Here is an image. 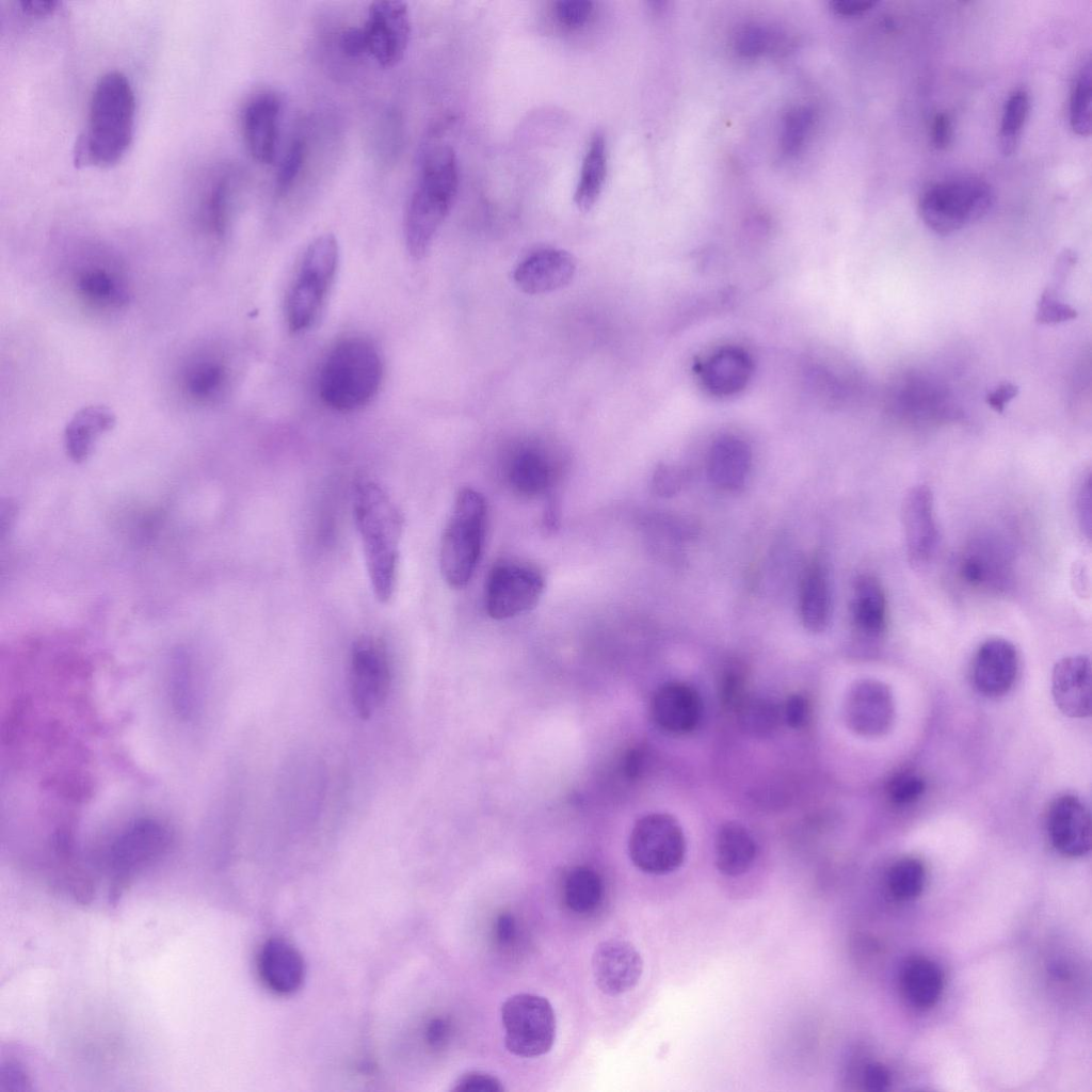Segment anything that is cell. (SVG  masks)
I'll return each mask as SVG.
<instances>
[{"label":"cell","instance_id":"6da1fadb","mask_svg":"<svg viewBox=\"0 0 1092 1092\" xmlns=\"http://www.w3.org/2000/svg\"><path fill=\"white\" fill-rule=\"evenodd\" d=\"M135 98L128 78L105 73L91 94L86 124L75 145L77 166L107 167L118 162L131 145Z\"/></svg>","mask_w":1092,"mask_h":1092},{"label":"cell","instance_id":"7a4b0ae2","mask_svg":"<svg viewBox=\"0 0 1092 1092\" xmlns=\"http://www.w3.org/2000/svg\"><path fill=\"white\" fill-rule=\"evenodd\" d=\"M353 512L373 594L380 603H388L396 590L403 518L387 493L371 480L356 483Z\"/></svg>","mask_w":1092,"mask_h":1092},{"label":"cell","instance_id":"3957f363","mask_svg":"<svg viewBox=\"0 0 1092 1092\" xmlns=\"http://www.w3.org/2000/svg\"><path fill=\"white\" fill-rule=\"evenodd\" d=\"M459 187L455 152L447 144L431 147L423 156L416 187L404 215L408 253L419 259L429 251L447 218Z\"/></svg>","mask_w":1092,"mask_h":1092},{"label":"cell","instance_id":"277c9868","mask_svg":"<svg viewBox=\"0 0 1092 1092\" xmlns=\"http://www.w3.org/2000/svg\"><path fill=\"white\" fill-rule=\"evenodd\" d=\"M382 379V358L372 341L348 337L328 351L321 365L319 396L335 411L353 412L374 398Z\"/></svg>","mask_w":1092,"mask_h":1092},{"label":"cell","instance_id":"5b68a950","mask_svg":"<svg viewBox=\"0 0 1092 1092\" xmlns=\"http://www.w3.org/2000/svg\"><path fill=\"white\" fill-rule=\"evenodd\" d=\"M486 518L483 495L470 487L460 489L439 550L440 572L449 587L464 588L475 574L482 553Z\"/></svg>","mask_w":1092,"mask_h":1092},{"label":"cell","instance_id":"8992f818","mask_svg":"<svg viewBox=\"0 0 1092 1092\" xmlns=\"http://www.w3.org/2000/svg\"><path fill=\"white\" fill-rule=\"evenodd\" d=\"M338 263L339 245L334 235H320L306 246L285 301V318L291 332H303L316 322L334 284Z\"/></svg>","mask_w":1092,"mask_h":1092},{"label":"cell","instance_id":"52a82bcc","mask_svg":"<svg viewBox=\"0 0 1092 1092\" xmlns=\"http://www.w3.org/2000/svg\"><path fill=\"white\" fill-rule=\"evenodd\" d=\"M994 202L995 193L989 182L960 177L927 189L919 199L918 211L932 231L950 235L987 214Z\"/></svg>","mask_w":1092,"mask_h":1092},{"label":"cell","instance_id":"ba28073f","mask_svg":"<svg viewBox=\"0 0 1092 1092\" xmlns=\"http://www.w3.org/2000/svg\"><path fill=\"white\" fill-rule=\"evenodd\" d=\"M504 1043L510 1053L524 1058L550 1050L556 1038V1016L542 996L521 993L509 997L501 1008Z\"/></svg>","mask_w":1092,"mask_h":1092},{"label":"cell","instance_id":"9c48e42d","mask_svg":"<svg viewBox=\"0 0 1092 1092\" xmlns=\"http://www.w3.org/2000/svg\"><path fill=\"white\" fill-rule=\"evenodd\" d=\"M170 844L171 833L161 822L142 818L129 823L106 853V864L113 879L110 900H116L131 878L160 857Z\"/></svg>","mask_w":1092,"mask_h":1092},{"label":"cell","instance_id":"30bf717a","mask_svg":"<svg viewBox=\"0 0 1092 1092\" xmlns=\"http://www.w3.org/2000/svg\"><path fill=\"white\" fill-rule=\"evenodd\" d=\"M628 851L633 865L649 874H667L678 869L686 855V840L677 820L671 815L653 813L633 825Z\"/></svg>","mask_w":1092,"mask_h":1092},{"label":"cell","instance_id":"8fae6325","mask_svg":"<svg viewBox=\"0 0 1092 1092\" xmlns=\"http://www.w3.org/2000/svg\"><path fill=\"white\" fill-rule=\"evenodd\" d=\"M545 587L542 572L534 565L502 560L491 568L484 587V606L495 620H505L532 609Z\"/></svg>","mask_w":1092,"mask_h":1092},{"label":"cell","instance_id":"7c38bea8","mask_svg":"<svg viewBox=\"0 0 1092 1092\" xmlns=\"http://www.w3.org/2000/svg\"><path fill=\"white\" fill-rule=\"evenodd\" d=\"M391 677L385 643L369 636L357 639L350 653L349 691L352 706L360 719H369L385 703Z\"/></svg>","mask_w":1092,"mask_h":1092},{"label":"cell","instance_id":"4fadbf2b","mask_svg":"<svg viewBox=\"0 0 1092 1092\" xmlns=\"http://www.w3.org/2000/svg\"><path fill=\"white\" fill-rule=\"evenodd\" d=\"M367 54L384 68L396 66L404 58L411 38V16L405 2H372L364 26Z\"/></svg>","mask_w":1092,"mask_h":1092},{"label":"cell","instance_id":"5bb4252c","mask_svg":"<svg viewBox=\"0 0 1092 1092\" xmlns=\"http://www.w3.org/2000/svg\"><path fill=\"white\" fill-rule=\"evenodd\" d=\"M960 578L970 588L1000 594L1013 580V558L1007 545L996 536L973 540L959 559Z\"/></svg>","mask_w":1092,"mask_h":1092},{"label":"cell","instance_id":"9a60e30c","mask_svg":"<svg viewBox=\"0 0 1092 1092\" xmlns=\"http://www.w3.org/2000/svg\"><path fill=\"white\" fill-rule=\"evenodd\" d=\"M847 726L864 737L886 734L895 719V701L890 688L873 678L858 679L849 688L844 703Z\"/></svg>","mask_w":1092,"mask_h":1092},{"label":"cell","instance_id":"2e32d148","mask_svg":"<svg viewBox=\"0 0 1092 1092\" xmlns=\"http://www.w3.org/2000/svg\"><path fill=\"white\" fill-rule=\"evenodd\" d=\"M901 524L909 563L920 568L933 559L938 543V529L931 489L924 484L912 486L901 503Z\"/></svg>","mask_w":1092,"mask_h":1092},{"label":"cell","instance_id":"e0dca14e","mask_svg":"<svg viewBox=\"0 0 1092 1092\" xmlns=\"http://www.w3.org/2000/svg\"><path fill=\"white\" fill-rule=\"evenodd\" d=\"M1046 828L1053 847L1060 854L1080 857L1090 851V812L1078 797L1071 793L1057 797L1048 808Z\"/></svg>","mask_w":1092,"mask_h":1092},{"label":"cell","instance_id":"ac0fdd59","mask_svg":"<svg viewBox=\"0 0 1092 1092\" xmlns=\"http://www.w3.org/2000/svg\"><path fill=\"white\" fill-rule=\"evenodd\" d=\"M592 971L603 993L617 996L637 986L643 973V960L631 943L608 940L596 946Z\"/></svg>","mask_w":1092,"mask_h":1092},{"label":"cell","instance_id":"d6986e66","mask_svg":"<svg viewBox=\"0 0 1092 1092\" xmlns=\"http://www.w3.org/2000/svg\"><path fill=\"white\" fill-rule=\"evenodd\" d=\"M1018 669L1019 657L1014 644L1003 638H991L975 654L973 681L983 695L1001 696L1013 687Z\"/></svg>","mask_w":1092,"mask_h":1092},{"label":"cell","instance_id":"ffe728a7","mask_svg":"<svg viewBox=\"0 0 1092 1092\" xmlns=\"http://www.w3.org/2000/svg\"><path fill=\"white\" fill-rule=\"evenodd\" d=\"M576 273V261L566 251L543 248L526 257L513 273L515 285L525 293L542 294L568 285Z\"/></svg>","mask_w":1092,"mask_h":1092},{"label":"cell","instance_id":"44dd1931","mask_svg":"<svg viewBox=\"0 0 1092 1092\" xmlns=\"http://www.w3.org/2000/svg\"><path fill=\"white\" fill-rule=\"evenodd\" d=\"M282 103L272 93L252 98L242 113V134L251 156L259 163H272L276 155Z\"/></svg>","mask_w":1092,"mask_h":1092},{"label":"cell","instance_id":"7402d4cb","mask_svg":"<svg viewBox=\"0 0 1092 1092\" xmlns=\"http://www.w3.org/2000/svg\"><path fill=\"white\" fill-rule=\"evenodd\" d=\"M1051 692L1059 710L1070 718L1091 714V661L1086 655L1060 659L1053 669Z\"/></svg>","mask_w":1092,"mask_h":1092},{"label":"cell","instance_id":"603a6c76","mask_svg":"<svg viewBox=\"0 0 1092 1092\" xmlns=\"http://www.w3.org/2000/svg\"><path fill=\"white\" fill-rule=\"evenodd\" d=\"M652 716L659 728L681 735L694 730L701 722L703 706L696 690L682 681L660 686L652 700Z\"/></svg>","mask_w":1092,"mask_h":1092},{"label":"cell","instance_id":"cb8c5ba5","mask_svg":"<svg viewBox=\"0 0 1092 1092\" xmlns=\"http://www.w3.org/2000/svg\"><path fill=\"white\" fill-rule=\"evenodd\" d=\"M851 616L855 631L869 641H880L888 622L887 599L880 580L870 574L860 575L853 585Z\"/></svg>","mask_w":1092,"mask_h":1092},{"label":"cell","instance_id":"d4e9b609","mask_svg":"<svg viewBox=\"0 0 1092 1092\" xmlns=\"http://www.w3.org/2000/svg\"><path fill=\"white\" fill-rule=\"evenodd\" d=\"M258 971L271 991L288 995L295 992L303 982L304 962L292 945L279 938H272L260 949Z\"/></svg>","mask_w":1092,"mask_h":1092},{"label":"cell","instance_id":"484cf974","mask_svg":"<svg viewBox=\"0 0 1092 1092\" xmlns=\"http://www.w3.org/2000/svg\"><path fill=\"white\" fill-rule=\"evenodd\" d=\"M751 465V449L739 437H720L710 448L708 475L711 482L724 491H738L743 487Z\"/></svg>","mask_w":1092,"mask_h":1092},{"label":"cell","instance_id":"4316f807","mask_svg":"<svg viewBox=\"0 0 1092 1092\" xmlns=\"http://www.w3.org/2000/svg\"><path fill=\"white\" fill-rule=\"evenodd\" d=\"M558 476L552 460L535 448L517 451L509 461L507 479L513 491L525 497L546 494Z\"/></svg>","mask_w":1092,"mask_h":1092},{"label":"cell","instance_id":"83f0119b","mask_svg":"<svg viewBox=\"0 0 1092 1092\" xmlns=\"http://www.w3.org/2000/svg\"><path fill=\"white\" fill-rule=\"evenodd\" d=\"M113 412L103 405H91L77 412L64 431L68 456L82 463L92 454L97 439L115 425Z\"/></svg>","mask_w":1092,"mask_h":1092},{"label":"cell","instance_id":"f1b7e54d","mask_svg":"<svg viewBox=\"0 0 1092 1092\" xmlns=\"http://www.w3.org/2000/svg\"><path fill=\"white\" fill-rule=\"evenodd\" d=\"M752 374L749 355L738 348H724L704 364L702 380L712 395L730 396L741 390Z\"/></svg>","mask_w":1092,"mask_h":1092},{"label":"cell","instance_id":"f546056e","mask_svg":"<svg viewBox=\"0 0 1092 1092\" xmlns=\"http://www.w3.org/2000/svg\"><path fill=\"white\" fill-rule=\"evenodd\" d=\"M230 370L216 355H202L189 363L182 376L187 395L199 403L219 401L229 387Z\"/></svg>","mask_w":1092,"mask_h":1092},{"label":"cell","instance_id":"4dcf8cb0","mask_svg":"<svg viewBox=\"0 0 1092 1092\" xmlns=\"http://www.w3.org/2000/svg\"><path fill=\"white\" fill-rule=\"evenodd\" d=\"M716 866L727 877L745 873L754 864L757 845L751 833L738 822L722 824L717 833Z\"/></svg>","mask_w":1092,"mask_h":1092},{"label":"cell","instance_id":"1f68e13d","mask_svg":"<svg viewBox=\"0 0 1092 1092\" xmlns=\"http://www.w3.org/2000/svg\"><path fill=\"white\" fill-rule=\"evenodd\" d=\"M831 589L824 566L814 560L804 573L800 590V616L806 629L820 632L831 617Z\"/></svg>","mask_w":1092,"mask_h":1092},{"label":"cell","instance_id":"d6a6232c","mask_svg":"<svg viewBox=\"0 0 1092 1092\" xmlns=\"http://www.w3.org/2000/svg\"><path fill=\"white\" fill-rule=\"evenodd\" d=\"M900 989L915 1008L929 1009L940 999L944 977L940 966L926 958L908 960L900 971Z\"/></svg>","mask_w":1092,"mask_h":1092},{"label":"cell","instance_id":"836d02e7","mask_svg":"<svg viewBox=\"0 0 1092 1092\" xmlns=\"http://www.w3.org/2000/svg\"><path fill=\"white\" fill-rule=\"evenodd\" d=\"M78 294L89 304L100 308H119L128 301L127 286L122 276L100 264L82 269L76 279Z\"/></svg>","mask_w":1092,"mask_h":1092},{"label":"cell","instance_id":"e575fe53","mask_svg":"<svg viewBox=\"0 0 1092 1092\" xmlns=\"http://www.w3.org/2000/svg\"><path fill=\"white\" fill-rule=\"evenodd\" d=\"M607 151L604 134L596 132L585 151L574 202L581 212L590 211L596 204L606 179Z\"/></svg>","mask_w":1092,"mask_h":1092},{"label":"cell","instance_id":"d590c367","mask_svg":"<svg viewBox=\"0 0 1092 1092\" xmlns=\"http://www.w3.org/2000/svg\"><path fill=\"white\" fill-rule=\"evenodd\" d=\"M604 894L599 874L585 866L573 868L563 881V900L577 914H589L600 904Z\"/></svg>","mask_w":1092,"mask_h":1092},{"label":"cell","instance_id":"8d00e7d4","mask_svg":"<svg viewBox=\"0 0 1092 1092\" xmlns=\"http://www.w3.org/2000/svg\"><path fill=\"white\" fill-rule=\"evenodd\" d=\"M232 198L231 178L224 174L209 183L202 198V218L208 230L215 237L225 235L228 227Z\"/></svg>","mask_w":1092,"mask_h":1092},{"label":"cell","instance_id":"74e56055","mask_svg":"<svg viewBox=\"0 0 1092 1092\" xmlns=\"http://www.w3.org/2000/svg\"><path fill=\"white\" fill-rule=\"evenodd\" d=\"M1029 109L1030 97L1025 89L1014 90L1007 98L998 133L999 148L1005 156H1011L1016 151Z\"/></svg>","mask_w":1092,"mask_h":1092},{"label":"cell","instance_id":"f35d334b","mask_svg":"<svg viewBox=\"0 0 1092 1092\" xmlns=\"http://www.w3.org/2000/svg\"><path fill=\"white\" fill-rule=\"evenodd\" d=\"M887 887L899 901H910L921 893L926 882V869L916 857H903L895 862L887 872Z\"/></svg>","mask_w":1092,"mask_h":1092},{"label":"cell","instance_id":"ab89813d","mask_svg":"<svg viewBox=\"0 0 1092 1092\" xmlns=\"http://www.w3.org/2000/svg\"><path fill=\"white\" fill-rule=\"evenodd\" d=\"M1091 62L1088 59L1075 78L1069 103L1070 126L1079 136L1091 133Z\"/></svg>","mask_w":1092,"mask_h":1092},{"label":"cell","instance_id":"60d3db41","mask_svg":"<svg viewBox=\"0 0 1092 1092\" xmlns=\"http://www.w3.org/2000/svg\"><path fill=\"white\" fill-rule=\"evenodd\" d=\"M735 710L741 728L754 736L770 734L780 720L777 706L761 696L745 695Z\"/></svg>","mask_w":1092,"mask_h":1092},{"label":"cell","instance_id":"b9f144b4","mask_svg":"<svg viewBox=\"0 0 1092 1092\" xmlns=\"http://www.w3.org/2000/svg\"><path fill=\"white\" fill-rule=\"evenodd\" d=\"M814 124V112L808 107H796L787 112L781 135V149L787 156L796 155L803 146Z\"/></svg>","mask_w":1092,"mask_h":1092},{"label":"cell","instance_id":"7bdbcfd3","mask_svg":"<svg viewBox=\"0 0 1092 1092\" xmlns=\"http://www.w3.org/2000/svg\"><path fill=\"white\" fill-rule=\"evenodd\" d=\"M306 144L298 139L292 142L285 154L275 177V190L278 196L286 195L299 178L306 160Z\"/></svg>","mask_w":1092,"mask_h":1092},{"label":"cell","instance_id":"ee69618b","mask_svg":"<svg viewBox=\"0 0 1092 1092\" xmlns=\"http://www.w3.org/2000/svg\"><path fill=\"white\" fill-rule=\"evenodd\" d=\"M926 790V781L916 772L902 771L895 774L887 784V797L895 805H909L917 801Z\"/></svg>","mask_w":1092,"mask_h":1092},{"label":"cell","instance_id":"f6af8a7d","mask_svg":"<svg viewBox=\"0 0 1092 1092\" xmlns=\"http://www.w3.org/2000/svg\"><path fill=\"white\" fill-rule=\"evenodd\" d=\"M1077 310L1058 299V293L1048 287L1042 292L1037 303L1035 321L1040 324H1058L1074 320Z\"/></svg>","mask_w":1092,"mask_h":1092},{"label":"cell","instance_id":"bcb514c9","mask_svg":"<svg viewBox=\"0 0 1092 1092\" xmlns=\"http://www.w3.org/2000/svg\"><path fill=\"white\" fill-rule=\"evenodd\" d=\"M771 44L770 33L756 25L741 28L735 37V50L743 58H756Z\"/></svg>","mask_w":1092,"mask_h":1092},{"label":"cell","instance_id":"7dc6e473","mask_svg":"<svg viewBox=\"0 0 1092 1092\" xmlns=\"http://www.w3.org/2000/svg\"><path fill=\"white\" fill-rule=\"evenodd\" d=\"M744 686L745 676L740 665H729L721 677L720 697L722 704L735 710L746 695Z\"/></svg>","mask_w":1092,"mask_h":1092},{"label":"cell","instance_id":"c3c4849f","mask_svg":"<svg viewBox=\"0 0 1092 1092\" xmlns=\"http://www.w3.org/2000/svg\"><path fill=\"white\" fill-rule=\"evenodd\" d=\"M593 12V3L587 0H562L556 3L555 14L564 26L577 28L584 25Z\"/></svg>","mask_w":1092,"mask_h":1092},{"label":"cell","instance_id":"681fc988","mask_svg":"<svg viewBox=\"0 0 1092 1092\" xmlns=\"http://www.w3.org/2000/svg\"><path fill=\"white\" fill-rule=\"evenodd\" d=\"M452 1091L455 1092H503L504 1087L502 1082L494 1075L482 1072L471 1071L462 1075Z\"/></svg>","mask_w":1092,"mask_h":1092},{"label":"cell","instance_id":"f907efd6","mask_svg":"<svg viewBox=\"0 0 1092 1092\" xmlns=\"http://www.w3.org/2000/svg\"><path fill=\"white\" fill-rule=\"evenodd\" d=\"M681 471L671 465H659L652 478V487L660 497H671L677 494L682 485Z\"/></svg>","mask_w":1092,"mask_h":1092},{"label":"cell","instance_id":"816d5d0a","mask_svg":"<svg viewBox=\"0 0 1092 1092\" xmlns=\"http://www.w3.org/2000/svg\"><path fill=\"white\" fill-rule=\"evenodd\" d=\"M783 717L792 728L803 727L809 718V704L802 694L788 696L783 707Z\"/></svg>","mask_w":1092,"mask_h":1092},{"label":"cell","instance_id":"f5cc1de1","mask_svg":"<svg viewBox=\"0 0 1092 1092\" xmlns=\"http://www.w3.org/2000/svg\"><path fill=\"white\" fill-rule=\"evenodd\" d=\"M862 1080L868 1091H885L890 1085V1073L884 1064L870 1062L863 1070Z\"/></svg>","mask_w":1092,"mask_h":1092},{"label":"cell","instance_id":"db71d44e","mask_svg":"<svg viewBox=\"0 0 1092 1092\" xmlns=\"http://www.w3.org/2000/svg\"><path fill=\"white\" fill-rule=\"evenodd\" d=\"M931 139L933 146L943 150L946 149L952 140V119L947 112H937L932 122Z\"/></svg>","mask_w":1092,"mask_h":1092},{"label":"cell","instance_id":"11a10c76","mask_svg":"<svg viewBox=\"0 0 1092 1092\" xmlns=\"http://www.w3.org/2000/svg\"><path fill=\"white\" fill-rule=\"evenodd\" d=\"M341 51L350 58H358L367 54L365 36L362 27H352L344 30L339 37Z\"/></svg>","mask_w":1092,"mask_h":1092},{"label":"cell","instance_id":"9f6ffc18","mask_svg":"<svg viewBox=\"0 0 1092 1092\" xmlns=\"http://www.w3.org/2000/svg\"><path fill=\"white\" fill-rule=\"evenodd\" d=\"M1077 513L1081 529L1085 531L1087 536H1090L1091 530V482L1090 475H1088L1080 483L1077 493Z\"/></svg>","mask_w":1092,"mask_h":1092},{"label":"cell","instance_id":"6f0895ef","mask_svg":"<svg viewBox=\"0 0 1092 1092\" xmlns=\"http://www.w3.org/2000/svg\"><path fill=\"white\" fill-rule=\"evenodd\" d=\"M1018 395V387L1010 382L1000 383L985 397L986 404L997 413H1002L1006 405Z\"/></svg>","mask_w":1092,"mask_h":1092},{"label":"cell","instance_id":"680465c9","mask_svg":"<svg viewBox=\"0 0 1092 1092\" xmlns=\"http://www.w3.org/2000/svg\"><path fill=\"white\" fill-rule=\"evenodd\" d=\"M877 4L872 0H835L831 2L832 11L842 17L861 16Z\"/></svg>","mask_w":1092,"mask_h":1092},{"label":"cell","instance_id":"91938a15","mask_svg":"<svg viewBox=\"0 0 1092 1092\" xmlns=\"http://www.w3.org/2000/svg\"><path fill=\"white\" fill-rule=\"evenodd\" d=\"M516 924L510 913L500 914L495 921V937L499 944H510L515 936Z\"/></svg>","mask_w":1092,"mask_h":1092},{"label":"cell","instance_id":"94428289","mask_svg":"<svg viewBox=\"0 0 1092 1092\" xmlns=\"http://www.w3.org/2000/svg\"><path fill=\"white\" fill-rule=\"evenodd\" d=\"M450 1032L449 1024L443 1018H434L429 1023L427 1040L432 1047H440L448 1040Z\"/></svg>","mask_w":1092,"mask_h":1092},{"label":"cell","instance_id":"6125c7cd","mask_svg":"<svg viewBox=\"0 0 1092 1092\" xmlns=\"http://www.w3.org/2000/svg\"><path fill=\"white\" fill-rule=\"evenodd\" d=\"M19 4L22 12L29 16H46L55 10L58 2L53 0H22Z\"/></svg>","mask_w":1092,"mask_h":1092},{"label":"cell","instance_id":"be15d7a7","mask_svg":"<svg viewBox=\"0 0 1092 1092\" xmlns=\"http://www.w3.org/2000/svg\"><path fill=\"white\" fill-rule=\"evenodd\" d=\"M644 753L640 750H631L624 759V771L629 777L638 776L644 767Z\"/></svg>","mask_w":1092,"mask_h":1092}]
</instances>
